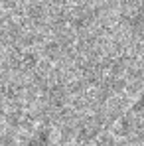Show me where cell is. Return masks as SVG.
<instances>
[{
	"label": "cell",
	"instance_id": "1",
	"mask_svg": "<svg viewBox=\"0 0 144 146\" xmlns=\"http://www.w3.org/2000/svg\"><path fill=\"white\" fill-rule=\"evenodd\" d=\"M26 146H51V142L46 134H36V136H32V140Z\"/></svg>",
	"mask_w": 144,
	"mask_h": 146
}]
</instances>
